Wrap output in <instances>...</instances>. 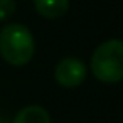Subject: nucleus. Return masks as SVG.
Here are the masks:
<instances>
[{"label":"nucleus","instance_id":"423d86ee","mask_svg":"<svg viewBox=\"0 0 123 123\" xmlns=\"http://www.w3.org/2000/svg\"><path fill=\"white\" fill-rule=\"evenodd\" d=\"M17 10L15 0H0V22L9 20Z\"/></svg>","mask_w":123,"mask_h":123},{"label":"nucleus","instance_id":"7ed1b4c3","mask_svg":"<svg viewBox=\"0 0 123 123\" xmlns=\"http://www.w3.org/2000/svg\"><path fill=\"white\" fill-rule=\"evenodd\" d=\"M54 79L62 88H78L86 79V66L78 57H64L56 64Z\"/></svg>","mask_w":123,"mask_h":123},{"label":"nucleus","instance_id":"f257e3e1","mask_svg":"<svg viewBox=\"0 0 123 123\" xmlns=\"http://www.w3.org/2000/svg\"><path fill=\"white\" fill-rule=\"evenodd\" d=\"M36 51L32 32L22 24H7L0 31V56L15 68L29 64Z\"/></svg>","mask_w":123,"mask_h":123},{"label":"nucleus","instance_id":"f03ea898","mask_svg":"<svg viewBox=\"0 0 123 123\" xmlns=\"http://www.w3.org/2000/svg\"><path fill=\"white\" fill-rule=\"evenodd\" d=\"M91 73L101 83L115 84L123 79V44L120 39H110L99 44L89 61Z\"/></svg>","mask_w":123,"mask_h":123},{"label":"nucleus","instance_id":"39448f33","mask_svg":"<svg viewBox=\"0 0 123 123\" xmlns=\"http://www.w3.org/2000/svg\"><path fill=\"white\" fill-rule=\"evenodd\" d=\"M12 123H51V116L46 108L39 105H29L14 116Z\"/></svg>","mask_w":123,"mask_h":123},{"label":"nucleus","instance_id":"20e7f679","mask_svg":"<svg viewBox=\"0 0 123 123\" xmlns=\"http://www.w3.org/2000/svg\"><path fill=\"white\" fill-rule=\"evenodd\" d=\"M34 9L41 17L59 19L69 10V0H34Z\"/></svg>","mask_w":123,"mask_h":123}]
</instances>
